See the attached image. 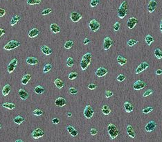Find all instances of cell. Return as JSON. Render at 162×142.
Instances as JSON below:
<instances>
[{"mask_svg":"<svg viewBox=\"0 0 162 142\" xmlns=\"http://www.w3.org/2000/svg\"><path fill=\"white\" fill-rule=\"evenodd\" d=\"M20 46V42L17 40H11L5 46H4V49L6 50V51H11V50H13L18 48V46Z\"/></svg>","mask_w":162,"mask_h":142,"instance_id":"277c9868","label":"cell"},{"mask_svg":"<svg viewBox=\"0 0 162 142\" xmlns=\"http://www.w3.org/2000/svg\"><path fill=\"white\" fill-rule=\"evenodd\" d=\"M41 3V0H27V4L29 5H35L40 4Z\"/></svg>","mask_w":162,"mask_h":142,"instance_id":"60d3db41","label":"cell"},{"mask_svg":"<svg viewBox=\"0 0 162 142\" xmlns=\"http://www.w3.org/2000/svg\"><path fill=\"white\" fill-rule=\"evenodd\" d=\"M20 16L18 15H16L13 16V17L12 18L11 20V26H15V25H16V24H18V22L20 20Z\"/></svg>","mask_w":162,"mask_h":142,"instance_id":"484cf974","label":"cell"},{"mask_svg":"<svg viewBox=\"0 0 162 142\" xmlns=\"http://www.w3.org/2000/svg\"><path fill=\"white\" fill-rule=\"evenodd\" d=\"M44 136V131L41 128H36L32 132V136L35 139H38Z\"/></svg>","mask_w":162,"mask_h":142,"instance_id":"52a82bcc","label":"cell"},{"mask_svg":"<svg viewBox=\"0 0 162 142\" xmlns=\"http://www.w3.org/2000/svg\"><path fill=\"white\" fill-rule=\"evenodd\" d=\"M11 92V85H6L4 87H3L2 89V94H3L4 96H8L9 94V93Z\"/></svg>","mask_w":162,"mask_h":142,"instance_id":"83f0119b","label":"cell"},{"mask_svg":"<svg viewBox=\"0 0 162 142\" xmlns=\"http://www.w3.org/2000/svg\"><path fill=\"white\" fill-rule=\"evenodd\" d=\"M89 27L91 29V31L93 32H96L99 30V29L101 28V24L99 22L96 20H92L90 21L89 23Z\"/></svg>","mask_w":162,"mask_h":142,"instance_id":"5b68a950","label":"cell"},{"mask_svg":"<svg viewBox=\"0 0 162 142\" xmlns=\"http://www.w3.org/2000/svg\"><path fill=\"white\" fill-rule=\"evenodd\" d=\"M50 30H51V31L53 33H55V34H57L58 33L60 32V26H58V24H56L55 23H53L51 24V26H50Z\"/></svg>","mask_w":162,"mask_h":142,"instance_id":"ffe728a7","label":"cell"},{"mask_svg":"<svg viewBox=\"0 0 162 142\" xmlns=\"http://www.w3.org/2000/svg\"><path fill=\"white\" fill-rule=\"evenodd\" d=\"M127 134L129 135V136H130L131 138L132 139H134L135 136H136V134H135V132L133 128L131 125H128L127 126Z\"/></svg>","mask_w":162,"mask_h":142,"instance_id":"ac0fdd59","label":"cell"},{"mask_svg":"<svg viewBox=\"0 0 162 142\" xmlns=\"http://www.w3.org/2000/svg\"><path fill=\"white\" fill-rule=\"evenodd\" d=\"M4 34H5V30L0 28V38H1V37H2L3 35H4Z\"/></svg>","mask_w":162,"mask_h":142,"instance_id":"680465c9","label":"cell"},{"mask_svg":"<svg viewBox=\"0 0 162 142\" xmlns=\"http://www.w3.org/2000/svg\"><path fill=\"white\" fill-rule=\"evenodd\" d=\"M73 45V42L71 40H68L65 42L64 46V49H71V48L72 47Z\"/></svg>","mask_w":162,"mask_h":142,"instance_id":"74e56055","label":"cell"},{"mask_svg":"<svg viewBox=\"0 0 162 142\" xmlns=\"http://www.w3.org/2000/svg\"><path fill=\"white\" fill-rule=\"evenodd\" d=\"M137 22H138V21H137V19L136 18H134V17H132L130 18L128 20H127V27L129 28L130 29H134L136 25L137 24Z\"/></svg>","mask_w":162,"mask_h":142,"instance_id":"4fadbf2b","label":"cell"},{"mask_svg":"<svg viewBox=\"0 0 162 142\" xmlns=\"http://www.w3.org/2000/svg\"><path fill=\"white\" fill-rule=\"evenodd\" d=\"M153 93V91H152V90H147V91H145L144 92V94H143V97H146V96H150V94H152Z\"/></svg>","mask_w":162,"mask_h":142,"instance_id":"f907efd6","label":"cell"},{"mask_svg":"<svg viewBox=\"0 0 162 142\" xmlns=\"http://www.w3.org/2000/svg\"><path fill=\"white\" fill-rule=\"evenodd\" d=\"M157 6V2L155 0H150L148 5V11L150 13H153Z\"/></svg>","mask_w":162,"mask_h":142,"instance_id":"2e32d148","label":"cell"},{"mask_svg":"<svg viewBox=\"0 0 162 142\" xmlns=\"http://www.w3.org/2000/svg\"><path fill=\"white\" fill-rule=\"evenodd\" d=\"M124 108L125 112L127 113H130L134 110V107L131 104L130 102H125L124 103Z\"/></svg>","mask_w":162,"mask_h":142,"instance_id":"7402d4cb","label":"cell"},{"mask_svg":"<svg viewBox=\"0 0 162 142\" xmlns=\"http://www.w3.org/2000/svg\"><path fill=\"white\" fill-rule=\"evenodd\" d=\"M35 94H42L44 92V89L43 87H42L41 85H38L37 87H35V90H34Z\"/></svg>","mask_w":162,"mask_h":142,"instance_id":"836d02e7","label":"cell"},{"mask_svg":"<svg viewBox=\"0 0 162 142\" xmlns=\"http://www.w3.org/2000/svg\"><path fill=\"white\" fill-rule=\"evenodd\" d=\"M148 67H149V64H148V62H141V64H139L138 67H136V70H135V74H139L140 73L143 72Z\"/></svg>","mask_w":162,"mask_h":142,"instance_id":"ba28073f","label":"cell"},{"mask_svg":"<svg viewBox=\"0 0 162 142\" xmlns=\"http://www.w3.org/2000/svg\"><path fill=\"white\" fill-rule=\"evenodd\" d=\"M69 92L72 94V95H74V94H76L78 93V90L77 89H75V87H70L69 89Z\"/></svg>","mask_w":162,"mask_h":142,"instance_id":"c3c4849f","label":"cell"},{"mask_svg":"<svg viewBox=\"0 0 162 142\" xmlns=\"http://www.w3.org/2000/svg\"><path fill=\"white\" fill-rule=\"evenodd\" d=\"M127 10H128V4L126 1H124L123 2H122L118 9V12H117L118 17L121 19H123L127 14Z\"/></svg>","mask_w":162,"mask_h":142,"instance_id":"7a4b0ae2","label":"cell"},{"mask_svg":"<svg viewBox=\"0 0 162 142\" xmlns=\"http://www.w3.org/2000/svg\"><path fill=\"white\" fill-rule=\"evenodd\" d=\"M24 120H25V119L24 118L23 116H17L16 117H15L14 119H13V121H14V123H15L16 124L20 125L22 124V123Z\"/></svg>","mask_w":162,"mask_h":142,"instance_id":"1f68e13d","label":"cell"},{"mask_svg":"<svg viewBox=\"0 0 162 142\" xmlns=\"http://www.w3.org/2000/svg\"><path fill=\"white\" fill-rule=\"evenodd\" d=\"M0 128H2V125L0 124Z\"/></svg>","mask_w":162,"mask_h":142,"instance_id":"e7e4bbea","label":"cell"},{"mask_svg":"<svg viewBox=\"0 0 162 142\" xmlns=\"http://www.w3.org/2000/svg\"><path fill=\"white\" fill-rule=\"evenodd\" d=\"M2 106L4 107H6L9 110H13L15 108V105L14 103H4Z\"/></svg>","mask_w":162,"mask_h":142,"instance_id":"e575fe53","label":"cell"},{"mask_svg":"<svg viewBox=\"0 0 162 142\" xmlns=\"http://www.w3.org/2000/svg\"><path fill=\"white\" fill-rule=\"evenodd\" d=\"M154 55L156 56L157 59H161L162 58V51L159 48L154 50Z\"/></svg>","mask_w":162,"mask_h":142,"instance_id":"d590c367","label":"cell"},{"mask_svg":"<svg viewBox=\"0 0 162 142\" xmlns=\"http://www.w3.org/2000/svg\"><path fill=\"white\" fill-rule=\"evenodd\" d=\"M137 42H138V40H134V39H130V40H129L127 41V44L129 46H134Z\"/></svg>","mask_w":162,"mask_h":142,"instance_id":"b9f144b4","label":"cell"},{"mask_svg":"<svg viewBox=\"0 0 162 142\" xmlns=\"http://www.w3.org/2000/svg\"><path fill=\"white\" fill-rule=\"evenodd\" d=\"M60 122V119H58V118H54V119H53L52 120V123L55 125L58 124Z\"/></svg>","mask_w":162,"mask_h":142,"instance_id":"9f6ffc18","label":"cell"},{"mask_svg":"<svg viewBox=\"0 0 162 142\" xmlns=\"http://www.w3.org/2000/svg\"><path fill=\"white\" fill-rule=\"evenodd\" d=\"M16 141V142H19V141L22 142V141H22V139H19V140H16V141Z\"/></svg>","mask_w":162,"mask_h":142,"instance_id":"be15d7a7","label":"cell"},{"mask_svg":"<svg viewBox=\"0 0 162 142\" xmlns=\"http://www.w3.org/2000/svg\"><path fill=\"white\" fill-rule=\"evenodd\" d=\"M31 76L30 74H26L23 76V78H22V83L24 85H26L29 82V81L31 80Z\"/></svg>","mask_w":162,"mask_h":142,"instance_id":"4dcf8cb0","label":"cell"},{"mask_svg":"<svg viewBox=\"0 0 162 142\" xmlns=\"http://www.w3.org/2000/svg\"><path fill=\"white\" fill-rule=\"evenodd\" d=\"M99 3H100L99 0H92L90 2V6L92 7H96Z\"/></svg>","mask_w":162,"mask_h":142,"instance_id":"7dc6e473","label":"cell"},{"mask_svg":"<svg viewBox=\"0 0 162 142\" xmlns=\"http://www.w3.org/2000/svg\"><path fill=\"white\" fill-rule=\"evenodd\" d=\"M107 132L112 139H116L119 134V132L116 126L113 123H110L107 125Z\"/></svg>","mask_w":162,"mask_h":142,"instance_id":"3957f363","label":"cell"},{"mask_svg":"<svg viewBox=\"0 0 162 142\" xmlns=\"http://www.w3.org/2000/svg\"><path fill=\"white\" fill-rule=\"evenodd\" d=\"M121 27V23L119 22H116V23L114 24V29L115 31H118Z\"/></svg>","mask_w":162,"mask_h":142,"instance_id":"681fc988","label":"cell"},{"mask_svg":"<svg viewBox=\"0 0 162 142\" xmlns=\"http://www.w3.org/2000/svg\"><path fill=\"white\" fill-rule=\"evenodd\" d=\"M77 76H78V73L75 72H71L69 74L68 78L69 80H74V79L77 78Z\"/></svg>","mask_w":162,"mask_h":142,"instance_id":"ab89813d","label":"cell"},{"mask_svg":"<svg viewBox=\"0 0 162 142\" xmlns=\"http://www.w3.org/2000/svg\"><path fill=\"white\" fill-rule=\"evenodd\" d=\"M101 111L104 115H109L110 112H111V110H110V107L108 105H105L103 106Z\"/></svg>","mask_w":162,"mask_h":142,"instance_id":"f546056e","label":"cell"},{"mask_svg":"<svg viewBox=\"0 0 162 142\" xmlns=\"http://www.w3.org/2000/svg\"><path fill=\"white\" fill-rule=\"evenodd\" d=\"M6 10L4 9H1L0 8V18H2V17H4V15H5V14H6Z\"/></svg>","mask_w":162,"mask_h":142,"instance_id":"11a10c76","label":"cell"},{"mask_svg":"<svg viewBox=\"0 0 162 142\" xmlns=\"http://www.w3.org/2000/svg\"><path fill=\"white\" fill-rule=\"evenodd\" d=\"M96 87H97V85L96 84H94V83H91L88 85V89L90 90H95Z\"/></svg>","mask_w":162,"mask_h":142,"instance_id":"f5cc1de1","label":"cell"},{"mask_svg":"<svg viewBox=\"0 0 162 142\" xmlns=\"http://www.w3.org/2000/svg\"><path fill=\"white\" fill-rule=\"evenodd\" d=\"M112 44L113 41L110 37H106V38H105L104 41H103V49H104V50H105V51L109 50Z\"/></svg>","mask_w":162,"mask_h":142,"instance_id":"7c38bea8","label":"cell"},{"mask_svg":"<svg viewBox=\"0 0 162 142\" xmlns=\"http://www.w3.org/2000/svg\"><path fill=\"white\" fill-rule=\"evenodd\" d=\"M67 115L69 116V117H71V116H72V114L71 113V112H68V113L67 114Z\"/></svg>","mask_w":162,"mask_h":142,"instance_id":"6125c7cd","label":"cell"},{"mask_svg":"<svg viewBox=\"0 0 162 142\" xmlns=\"http://www.w3.org/2000/svg\"><path fill=\"white\" fill-rule=\"evenodd\" d=\"M51 67H52V66H51V64H50V63L46 64L44 65V67L43 72L44 73V74L49 72L50 71H51Z\"/></svg>","mask_w":162,"mask_h":142,"instance_id":"f35d334b","label":"cell"},{"mask_svg":"<svg viewBox=\"0 0 162 142\" xmlns=\"http://www.w3.org/2000/svg\"><path fill=\"white\" fill-rule=\"evenodd\" d=\"M156 128V123L153 121L148 122V123L146 124L145 127V130L146 132H152L155 130V128Z\"/></svg>","mask_w":162,"mask_h":142,"instance_id":"5bb4252c","label":"cell"},{"mask_svg":"<svg viewBox=\"0 0 162 142\" xmlns=\"http://www.w3.org/2000/svg\"><path fill=\"white\" fill-rule=\"evenodd\" d=\"M125 76L123 75V74H119L118 76H117V78H116V79H117V81L119 82H123L125 80Z\"/></svg>","mask_w":162,"mask_h":142,"instance_id":"bcb514c9","label":"cell"},{"mask_svg":"<svg viewBox=\"0 0 162 142\" xmlns=\"http://www.w3.org/2000/svg\"><path fill=\"white\" fill-rule=\"evenodd\" d=\"M41 51L43 53L44 55H49L52 53V50L51 49H50L49 46H47L46 45H44L41 47Z\"/></svg>","mask_w":162,"mask_h":142,"instance_id":"44dd1931","label":"cell"},{"mask_svg":"<svg viewBox=\"0 0 162 142\" xmlns=\"http://www.w3.org/2000/svg\"><path fill=\"white\" fill-rule=\"evenodd\" d=\"M156 75H161L162 74V69H156Z\"/></svg>","mask_w":162,"mask_h":142,"instance_id":"91938a15","label":"cell"},{"mask_svg":"<svg viewBox=\"0 0 162 142\" xmlns=\"http://www.w3.org/2000/svg\"><path fill=\"white\" fill-rule=\"evenodd\" d=\"M33 114H34L35 116H40L43 114V112H42L40 109H36V110H35L33 111Z\"/></svg>","mask_w":162,"mask_h":142,"instance_id":"7bdbcfd3","label":"cell"},{"mask_svg":"<svg viewBox=\"0 0 162 142\" xmlns=\"http://www.w3.org/2000/svg\"><path fill=\"white\" fill-rule=\"evenodd\" d=\"M18 60H17L16 58H14V59H13V60L11 61V62L9 64L8 68H7L8 72H9V74H11V73L13 72V71H14L15 67L17 66V64H18Z\"/></svg>","mask_w":162,"mask_h":142,"instance_id":"30bf717a","label":"cell"},{"mask_svg":"<svg viewBox=\"0 0 162 142\" xmlns=\"http://www.w3.org/2000/svg\"><path fill=\"white\" fill-rule=\"evenodd\" d=\"M160 31H161V32L162 33V20L161 21V24H160Z\"/></svg>","mask_w":162,"mask_h":142,"instance_id":"94428289","label":"cell"},{"mask_svg":"<svg viewBox=\"0 0 162 142\" xmlns=\"http://www.w3.org/2000/svg\"><path fill=\"white\" fill-rule=\"evenodd\" d=\"M51 12H52V9H51V8L46 9L42 11V15H49V13H51Z\"/></svg>","mask_w":162,"mask_h":142,"instance_id":"f6af8a7d","label":"cell"},{"mask_svg":"<svg viewBox=\"0 0 162 142\" xmlns=\"http://www.w3.org/2000/svg\"><path fill=\"white\" fill-rule=\"evenodd\" d=\"M90 42V40L88 39V38H85L84 41H83V44H84L85 45H87V44H88Z\"/></svg>","mask_w":162,"mask_h":142,"instance_id":"6f0895ef","label":"cell"},{"mask_svg":"<svg viewBox=\"0 0 162 142\" xmlns=\"http://www.w3.org/2000/svg\"><path fill=\"white\" fill-rule=\"evenodd\" d=\"M92 55L91 53H85L80 61V67L82 70L87 69L88 66L91 64Z\"/></svg>","mask_w":162,"mask_h":142,"instance_id":"6da1fadb","label":"cell"},{"mask_svg":"<svg viewBox=\"0 0 162 142\" xmlns=\"http://www.w3.org/2000/svg\"><path fill=\"white\" fill-rule=\"evenodd\" d=\"M145 42H146V44H148V46H150V45H151V44L154 42V40L152 36H151L150 35H147L145 36Z\"/></svg>","mask_w":162,"mask_h":142,"instance_id":"d6a6232c","label":"cell"},{"mask_svg":"<svg viewBox=\"0 0 162 142\" xmlns=\"http://www.w3.org/2000/svg\"><path fill=\"white\" fill-rule=\"evenodd\" d=\"M83 114H84V116L87 119H91L94 115V111L91 105H86V107H85Z\"/></svg>","mask_w":162,"mask_h":142,"instance_id":"8992f818","label":"cell"},{"mask_svg":"<svg viewBox=\"0 0 162 142\" xmlns=\"http://www.w3.org/2000/svg\"><path fill=\"white\" fill-rule=\"evenodd\" d=\"M54 84L58 89H62L64 86V82L62 80H60V78H56L55 79V81H54Z\"/></svg>","mask_w":162,"mask_h":142,"instance_id":"f1b7e54d","label":"cell"},{"mask_svg":"<svg viewBox=\"0 0 162 142\" xmlns=\"http://www.w3.org/2000/svg\"><path fill=\"white\" fill-rule=\"evenodd\" d=\"M113 94H114L113 92L110 91V90H107V91L105 92V97L107 98V99H108V98H110V97H111V96H112Z\"/></svg>","mask_w":162,"mask_h":142,"instance_id":"816d5d0a","label":"cell"},{"mask_svg":"<svg viewBox=\"0 0 162 142\" xmlns=\"http://www.w3.org/2000/svg\"><path fill=\"white\" fill-rule=\"evenodd\" d=\"M38 60L35 57H29L26 59V62L30 65H35L38 63Z\"/></svg>","mask_w":162,"mask_h":142,"instance_id":"d4e9b609","label":"cell"},{"mask_svg":"<svg viewBox=\"0 0 162 142\" xmlns=\"http://www.w3.org/2000/svg\"><path fill=\"white\" fill-rule=\"evenodd\" d=\"M152 111H153V107H148L146 108H144L143 110H142L143 113V114H148L151 112Z\"/></svg>","mask_w":162,"mask_h":142,"instance_id":"ee69618b","label":"cell"},{"mask_svg":"<svg viewBox=\"0 0 162 142\" xmlns=\"http://www.w3.org/2000/svg\"><path fill=\"white\" fill-rule=\"evenodd\" d=\"M116 60H117V62H118L121 66H123V65H125V64L127 63V59L123 58V57L121 56V55H118Z\"/></svg>","mask_w":162,"mask_h":142,"instance_id":"4316f807","label":"cell"},{"mask_svg":"<svg viewBox=\"0 0 162 142\" xmlns=\"http://www.w3.org/2000/svg\"><path fill=\"white\" fill-rule=\"evenodd\" d=\"M107 73H108V71L105 67H99V69L96 71V76L101 78V77H103V76L107 75Z\"/></svg>","mask_w":162,"mask_h":142,"instance_id":"9a60e30c","label":"cell"},{"mask_svg":"<svg viewBox=\"0 0 162 142\" xmlns=\"http://www.w3.org/2000/svg\"><path fill=\"white\" fill-rule=\"evenodd\" d=\"M39 33H40V31L37 28H33L29 31V37L31 38H35L36 36H38Z\"/></svg>","mask_w":162,"mask_h":142,"instance_id":"cb8c5ba5","label":"cell"},{"mask_svg":"<svg viewBox=\"0 0 162 142\" xmlns=\"http://www.w3.org/2000/svg\"><path fill=\"white\" fill-rule=\"evenodd\" d=\"M75 64V61L73 60V58L71 57H69L67 60V66L69 67H71L73 66V64Z\"/></svg>","mask_w":162,"mask_h":142,"instance_id":"8d00e7d4","label":"cell"},{"mask_svg":"<svg viewBox=\"0 0 162 142\" xmlns=\"http://www.w3.org/2000/svg\"><path fill=\"white\" fill-rule=\"evenodd\" d=\"M18 94H19V96H20V98L22 100H26V99H28V97H29V94H28L27 92H26L23 89H20L19 90Z\"/></svg>","mask_w":162,"mask_h":142,"instance_id":"d6986e66","label":"cell"},{"mask_svg":"<svg viewBox=\"0 0 162 142\" xmlns=\"http://www.w3.org/2000/svg\"><path fill=\"white\" fill-rule=\"evenodd\" d=\"M67 103L66 100L62 97H58V99L55 101V104L58 107H63Z\"/></svg>","mask_w":162,"mask_h":142,"instance_id":"e0dca14e","label":"cell"},{"mask_svg":"<svg viewBox=\"0 0 162 142\" xmlns=\"http://www.w3.org/2000/svg\"><path fill=\"white\" fill-rule=\"evenodd\" d=\"M70 18L73 22H78V21L82 19V15L80 13H79L76 11L71 12V13L70 14Z\"/></svg>","mask_w":162,"mask_h":142,"instance_id":"8fae6325","label":"cell"},{"mask_svg":"<svg viewBox=\"0 0 162 142\" xmlns=\"http://www.w3.org/2000/svg\"><path fill=\"white\" fill-rule=\"evenodd\" d=\"M97 133H98V130H97L96 128H92V129H91V130H90V134H91L92 136H94V135H96Z\"/></svg>","mask_w":162,"mask_h":142,"instance_id":"db71d44e","label":"cell"},{"mask_svg":"<svg viewBox=\"0 0 162 142\" xmlns=\"http://www.w3.org/2000/svg\"><path fill=\"white\" fill-rule=\"evenodd\" d=\"M146 86V83L145 82L141 81V80H138L136 81L133 85V88L135 90H143Z\"/></svg>","mask_w":162,"mask_h":142,"instance_id":"9c48e42d","label":"cell"},{"mask_svg":"<svg viewBox=\"0 0 162 142\" xmlns=\"http://www.w3.org/2000/svg\"><path fill=\"white\" fill-rule=\"evenodd\" d=\"M67 130L72 136H76L78 134V132L71 125H68L67 127Z\"/></svg>","mask_w":162,"mask_h":142,"instance_id":"603a6c76","label":"cell"}]
</instances>
